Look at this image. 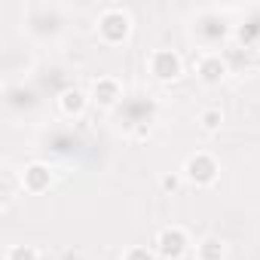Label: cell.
<instances>
[{
	"mask_svg": "<svg viewBox=\"0 0 260 260\" xmlns=\"http://www.w3.org/2000/svg\"><path fill=\"white\" fill-rule=\"evenodd\" d=\"M178 187H181V178H178V175H166V178H162V190H166V193H175Z\"/></svg>",
	"mask_w": 260,
	"mask_h": 260,
	"instance_id": "obj_13",
	"label": "cell"
},
{
	"mask_svg": "<svg viewBox=\"0 0 260 260\" xmlns=\"http://www.w3.org/2000/svg\"><path fill=\"white\" fill-rule=\"evenodd\" d=\"M98 34H101L104 43H122L128 34H132V19H128L122 10L110 7V10H104L101 19H98Z\"/></svg>",
	"mask_w": 260,
	"mask_h": 260,
	"instance_id": "obj_1",
	"label": "cell"
},
{
	"mask_svg": "<svg viewBox=\"0 0 260 260\" xmlns=\"http://www.w3.org/2000/svg\"><path fill=\"white\" fill-rule=\"evenodd\" d=\"M196 74H199V80H202L205 86H217V83L226 77V61H223L220 55H205V58L199 61Z\"/></svg>",
	"mask_w": 260,
	"mask_h": 260,
	"instance_id": "obj_6",
	"label": "cell"
},
{
	"mask_svg": "<svg viewBox=\"0 0 260 260\" xmlns=\"http://www.w3.org/2000/svg\"><path fill=\"white\" fill-rule=\"evenodd\" d=\"M217 172L220 169H217L214 156H208V153H196V156H190L184 162V178L190 184H196V187H211L217 181Z\"/></svg>",
	"mask_w": 260,
	"mask_h": 260,
	"instance_id": "obj_3",
	"label": "cell"
},
{
	"mask_svg": "<svg viewBox=\"0 0 260 260\" xmlns=\"http://www.w3.org/2000/svg\"><path fill=\"white\" fill-rule=\"evenodd\" d=\"M49 184H52V172H49V166H43V162H31V166L25 169V175H22V187H25L28 193H46Z\"/></svg>",
	"mask_w": 260,
	"mask_h": 260,
	"instance_id": "obj_5",
	"label": "cell"
},
{
	"mask_svg": "<svg viewBox=\"0 0 260 260\" xmlns=\"http://www.w3.org/2000/svg\"><path fill=\"white\" fill-rule=\"evenodd\" d=\"M150 71H153V77L156 80H178L181 77V71H184V61H181V55L175 52V49H156L153 55H150Z\"/></svg>",
	"mask_w": 260,
	"mask_h": 260,
	"instance_id": "obj_4",
	"label": "cell"
},
{
	"mask_svg": "<svg viewBox=\"0 0 260 260\" xmlns=\"http://www.w3.org/2000/svg\"><path fill=\"white\" fill-rule=\"evenodd\" d=\"M226 248L217 236H205L199 245H196V260H223Z\"/></svg>",
	"mask_w": 260,
	"mask_h": 260,
	"instance_id": "obj_8",
	"label": "cell"
},
{
	"mask_svg": "<svg viewBox=\"0 0 260 260\" xmlns=\"http://www.w3.org/2000/svg\"><path fill=\"white\" fill-rule=\"evenodd\" d=\"M61 110H64L68 116H80V113L86 110V95H83L80 89H68V92H61Z\"/></svg>",
	"mask_w": 260,
	"mask_h": 260,
	"instance_id": "obj_9",
	"label": "cell"
},
{
	"mask_svg": "<svg viewBox=\"0 0 260 260\" xmlns=\"http://www.w3.org/2000/svg\"><path fill=\"white\" fill-rule=\"evenodd\" d=\"M199 122H202V128H205V132H217V128L223 125V113H220L217 107H208V110H202Z\"/></svg>",
	"mask_w": 260,
	"mask_h": 260,
	"instance_id": "obj_10",
	"label": "cell"
},
{
	"mask_svg": "<svg viewBox=\"0 0 260 260\" xmlns=\"http://www.w3.org/2000/svg\"><path fill=\"white\" fill-rule=\"evenodd\" d=\"M122 260H156L153 248H144V245H135V248H128L122 254Z\"/></svg>",
	"mask_w": 260,
	"mask_h": 260,
	"instance_id": "obj_12",
	"label": "cell"
},
{
	"mask_svg": "<svg viewBox=\"0 0 260 260\" xmlns=\"http://www.w3.org/2000/svg\"><path fill=\"white\" fill-rule=\"evenodd\" d=\"M7 260H40V257H37V248L31 245H13L7 251Z\"/></svg>",
	"mask_w": 260,
	"mask_h": 260,
	"instance_id": "obj_11",
	"label": "cell"
},
{
	"mask_svg": "<svg viewBox=\"0 0 260 260\" xmlns=\"http://www.w3.org/2000/svg\"><path fill=\"white\" fill-rule=\"evenodd\" d=\"M92 98H95L101 107H113V104L119 101V83H116L113 77H101V80H95V86H92Z\"/></svg>",
	"mask_w": 260,
	"mask_h": 260,
	"instance_id": "obj_7",
	"label": "cell"
},
{
	"mask_svg": "<svg viewBox=\"0 0 260 260\" xmlns=\"http://www.w3.org/2000/svg\"><path fill=\"white\" fill-rule=\"evenodd\" d=\"M187 233L181 226H162L156 236H153V254L162 257V260H178L184 251H187Z\"/></svg>",
	"mask_w": 260,
	"mask_h": 260,
	"instance_id": "obj_2",
	"label": "cell"
}]
</instances>
